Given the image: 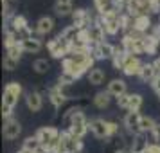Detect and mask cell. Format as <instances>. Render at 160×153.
Instances as JSON below:
<instances>
[{
  "mask_svg": "<svg viewBox=\"0 0 160 153\" xmlns=\"http://www.w3.org/2000/svg\"><path fill=\"white\" fill-rule=\"evenodd\" d=\"M72 20H74V25L79 27V29H88L95 22V20H92V15L87 9H76L72 13Z\"/></svg>",
  "mask_w": 160,
  "mask_h": 153,
  "instance_id": "7c38bea8",
  "label": "cell"
},
{
  "mask_svg": "<svg viewBox=\"0 0 160 153\" xmlns=\"http://www.w3.org/2000/svg\"><path fill=\"white\" fill-rule=\"evenodd\" d=\"M34 135L38 137V140H40V144H42L43 150H47L49 153H54L59 144L61 131L58 128H54V126H42V128H38V131Z\"/></svg>",
  "mask_w": 160,
  "mask_h": 153,
  "instance_id": "277c9868",
  "label": "cell"
},
{
  "mask_svg": "<svg viewBox=\"0 0 160 153\" xmlns=\"http://www.w3.org/2000/svg\"><path fill=\"white\" fill-rule=\"evenodd\" d=\"M153 65H155V69H157V74L160 76V56L155 59V61H153Z\"/></svg>",
  "mask_w": 160,
  "mask_h": 153,
  "instance_id": "b9f144b4",
  "label": "cell"
},
{
  "mask_svg": "<svg viewBox=\"0 0 160 153\" xmlns=\"http://www.w3.org/2000/svg\"><path fill=\"white\" fill-rule=\"evenodd\" d=\"M97 18L102 23L106 34H110V36H115L119 31H122V13H119V11H110V13L97 16Z\"/></svg>",
  "mask_w": 160,
  "mask_h": 153,
  "instance_id": "52a82bcc",
  "label": "cell"
},
{
  "mask_svg": "<svg viewBox=\"0 0 160 153\" xmlns=\"http://www.w3.org/2000/svg\"><path fill=\"white\" fill-rule=\"evenodd\" d=\"M151 87H153V90L157 92V95H160V76H157V79L151 83Z\"/></svg>",
  "mask_w": 160,
  "mask_h": 153,
  "instance_id": "ab89813d",
  "label": "cell"
},
{
  "mask_svg": "<svg viewBox=\"0 0 160 153\" xmlns=\"http://www.w3.org/2000/svg\"><path fill=\"white\" fill-rule=\"evenodd\" d=\"M157 124V121L149 115H142V121H140V128H142V133H151L153 126Z\"/></svg>",
  "mask_w": 160,
  "mask_h": 153,
  "instance_id": "836d02e7",
  "label": "cell"
},
{
  "mask_svg": "<svg viewBox=\"0 0 160 153\" xmlns=\"http://www.w3.org/2000/svg\"><path fill=\"white\" fill-rule=\"evenodd\" d=\"M22 85L18 81H11L4 87V94H2V105L9 106V108L15 110V106L18 105L20 97H22Z\"/></svg>",
  "mask_w": 160,
  "mask_h": 153,
  "instance_id": "ba28073f",
  "label": "cell"
},
{
  "mask_svg": "<svg viewBox=\"0 0 160 153\" xmlns=\"http://www.w3.org/2000/svg\"><path fill=\"white\" fill-rule=\"evenodd\" d=\"M65 123H67L65 130L74 133L78 139H83L88 133V130H90V121L83 114V110H79V108L68 110V114L65 115Z\"/></svg>",
  "mask_w": 160,
  "mask_h": 153,
  "instance_id": "7a4b0ae2",
  "label": "cell"
},
{
  "mask_svg": "<svg viewBox=\"0 0 160 153\" xmlns=\"http://www.w3.org/2000/svg\"><path fill=\"white\" fill-rule=\"evenodd\" d=\"M142 67H144V63L138 59V56L128 54V59H126V63H124V67H122V72L126 74V76H137L138 78Z\"/></svg>",
  "mask_w": 160,
  "mask_h": 153,
  "instance_id": "4fadbf2b",
  "label": "cell"
},
{
  "mask_svg": "<svg viewBox=\"0 0 160 153\" xmlns=\"http://www.w3.org/2000/svg\"><path fill=\"white\" fill-rule=\"evenodd\" d=\"M90 131L94 133L95 139H113L119 135V124L113 121H106L101 117H95L90 121Z\"/></svg>",
  "mask_w": 160,
  "mask_h": 153,
  "instance_id": "3957f363",
  "label": "cell"
},
{
  "mask_svg": "<svg viewBox=\"0 0 160 153\" xmlns=\"http://www.w3.org/2000/svg\"><path fill=\"white\" fill-rule=\"evenodd\" d=\"M144 45H146V54L153 56V54H157V51H158L160 42L153 36L151 33H149V34H146V36H144Z\"/></svg>",
  "mask_w": 160,
  "mask_h": 153,
  "instance_id": "484cf974",
  "label": "cell"
},
{
  "mask_svg": "<svg viewBox=\"0 0 160 153\" xmlns=\"http://www.w3.org/2000/svg\"><path fill=\"white\" fill-rule=\"evenodd\" d=\"M52 29H54V20H52L51 16H42V18L36 22V25H34V33L40 34V36L49 34Z\"/></svg>",
  "mask_w": 160,
  "mask_h": 153,
  "instance_id": "e0dca14e",
  "label": "cell"
},
{
  "mask_svg": "<svg viewBox=\"0 0 160 153\" xmlns=\"http://www.w3.org/2000/svg\"><path fill=\"white\" fill-rule=\"evenodd\" d=\"M148 144H149V142L144 139V133H138V135H135V137H133L131 151H140V153H144L146 148H148Z\"/></svg>",
  "mask_w": 160,
  "mask_h": 153,
  "instance_id": "f1b7e54d",
  "label": "cell"
},
{
  "mask_svg": "<svg viewBox=\"0 0 160 153\" xmlns=\"http://www.w3.org/2000/svg\"><path fill=\"white\" fill-rule=\"evenodd\" d=\"M59 83H65V85H72V83H76V78H74L72 74L61 72V74H59Z\"/></svg>",
  "mask_w": 160,
  "mask_h": 153,
  "instance_id": "8d00e7d4",
  "label": "cell"
},
{
  "mask_svg": "<svg viewBox=\"0 0 160 153\" xmlns=\"http://www.w3.org/2000/svg\"><path fill=\"white\" fill-rule=\"evenodd\" d=\"M16 153H32V151H27V150H23V148H22V150H18Z\"/></svg>",
  "mask_w": 160,
  "mask_h": 153,
  "instance_id": "7bdbcfd3",
  "label": "cell"
},
{
  "mask_svg": "<svg viewBox=\"0 0 160 153\" xmlns=\"http://www.w3.org/2000/svg\"><path fill=\"white\" fill-rule=\"evenodd\" d=\"M13 2H16V0H13Z\"/></svg>",
  "mask_w": 160,
  "mask_h": 153,
  "instance_id": "7dc6e473",
  "label": "cell"
},
{
  "mask_svg": "<svg viewBox=\"0 0 160 153\" xmlns=\"http://www.w3.org/2000/svg\"><path fill=\"white\" fill-rule=\"evenodd\" d=\"M32 69H34V72H38V74H47L51 70V63L43 58H38V59H34Z\"/></svg>",
  "mask_w": 160,
  "mask_h": 153,
  "instance_id": "4dcf8cb0",
  "label": "cell"
},
{
  "mask_svg": "<svg viewBox=\"0 0 160 153\" xmlns=\"http://www.w3.org/2000/svg\"><path fill=\"white\" fill-rule=\"evenodd\" d=\"M126 59H128V52L124 51L122 47H121V49L117 47L115 54H113V58H112V63H113V67H115L117 70H119V69L122 70V67H124V63H126Z\"/></svg>",
  "mask_w": 160,
  "mask_h": 153,
  "instance_id": "83f0119b",
  "label": "cell"
},
{
  "mask_svg": "<svg viewBox=\"0 0 160 153\" xmlns=\"http://www.w3.org/2000/svg\"><path fill=\"white\" fill-rule=\"evenodd\" d=\"M151 34H153V36H155V38H157V40L160 42V23H157V25H153Z\"/></svg>",
  "mask_w": 160,
  "mask_h": 153,
  "instance_id": "60d3db41",
  "label": "cell"
},
{
  "mask_svg": "<svg viewBox=\"0 0 160 153\" xmlns=\"http://www.w3.org/2000/svg\"><path fill=\"white\" fill-rule=\"evenodd\" d=\"M76 153H85V151H83V150H79V151H76Z\"/></svg>",
  "mask_w": 160,
  "mask_h": 153,
  "instance_id": "f6af8a7d",
  "label": "cell"
},
{
  "mask_svg": "<svg viewBox=\"0 0 160 153\" xmlns=\"http://www.w3.org/2000/svg\"><path fill=\"white\" fill-rule=\"evenodd\" d=\"M95 63L92 51H72L65 59H61V72L72 74L76 79H79L83 74H88Z\"/></svg>",
  "mask_w": 160,
  "mask_h": 153,
  "instance_id": "6da1fadb",
  "label": "cell"
},
{
  "mask_svg": "<svg viewBox=\"0 0 160 153\" xmlns=\"http://www.w3.org/2000/svg\"><path fill=\"white\" fill-rule=\"evenodd\" d=\"M115 51H117V47L112 45L110 42H102V43L92 47V54H94L95 59H112Z\"/></svg>",
  "mask_w": 160,
  "mask_h": 153,
  "instance_id": "30bf717a",
  "label": "cell"
},
{
  "mask_svg": "<svg viewBox=\"0 0 160 153\" xmlns=\"http://www.w3.org/2000/svg\"><path fill=\"white\" fill-rule=\"evenodd\" d=\"M8 25H11L15 31H22V29H25V27H29L27 18H25V16H22V15H15L11 20H9Z\"/></svg>",
  "mask_w": 160,
  "mask_h": 153,
  "instance_id": "f546056e",
  "label": "cell"
},
{
  "mask_svg": "<svg viewBox=\"0 0 160 153\" xmlns=\"http://www.w3.org/2000/svg\"><path fill=\"white\" fill-rule=\"evenodd\" d=\"M110 103H112V95L108 94V90H102V92H97L94 95V105L95 108L99 110H104L110 106Z\"/></svg>",
  "mask_w": 160,
  "mask_h": 153,
  "instance_id": "7402d4cb",
  "label": "cell"
},
{
  "mask_svg": "<svg viewBox=\"0 0 160 153\" xmlns=\"http://www.w3.org/2000/svg\"><path fill=\"white\" fill-rule=\"evenodd\" d=\"M140 121H142V114L140 112H126V115L122 119V124H124V128H126L128 133L138 135V133H142Z\"/></svg>",
  "mask_w": 160,
  "mask_h": 153,
  "instance_id": "9c48e42d",
  "label": "cell"
},
{
  "mask_svg": "<svg viewBox=\"0 0 160 153\" xmlns=\"http://www.w3.org/2000/svg\"><path fill=\"white\" fill-rule=\"evenodd\" d=\"M54 13L58 16H72L74 13V0H56L54 4Z\"/></svg>",
  "mask_w": 160,
  "mask_h": 153,
  "instance_id": "ac0fdd59",
  "label": "cell"
},
{
  "mask_svg": "<svg viewBox=\"0 0 160 153\" xmlns=\"http://www.w3.org/2000/svg\"><path fill=\"white\" fill-rule=\"evenodd\" d=\"M144 153H160V144L158 142H149Z\"/></svg>",
  "mask_w": 160,
  "mask_h": 153,
  "instance_id": "f35d334b",
  "label": "cell"
},
{
  "mask_svg": "<svg viewBox=\"0 0 160 153\" xmlns=\"http://www.w3.org/2000/svg\"><path fill=\"white\" fill-rule=\"evenodd\" d=\"M88 34H90V43H92V47L102 43V42H106V40H104L106 31H104V27H102V23L99 22V18L88 27Z\"/></svg>",
  "mask_w": 160,
  "mask_h": 153,
  "instance_id": "8fae6325",
  "label": "cell"
},
{
  "mask_svg": "<svg viewBox=\"0 0 160 153\" xmlns=\"http://www.w3.org/2000/svg\"><path fill=\"white\" fill-rule=\"evenodd\" d=\"M87 78H88V83H90V85L99 87V85H102V83H104V79H106V74H104V70H101V69H92V70L87 74Z\"/></svg>",
  "mask_w": 160,
  "mask_h": 153,
  "instance_id": "603a6c76",
  "label": "cell"
},
{
  "mask_svg": "<svg viewBox=\"0 0 160 153\" xmlns=\"http://www.w3.org/2000/svg\"><path fill=\"white\" fill-rule=\"evenodd\" d=\"M130 97H131V94L121 95V97L117 99V106H119V108H122V110H128V105H130Z\"/></svg>",
  "mask_w": 160,
  "mask_h": 153,
  "instance_id": "d590c367",
  "label": "cell"
},
{
  "mask_svg": "<svg viewBox=\"0 0 160 153\" xmlns=\"http://www.w3.org/2000/svg\"><path fill=\"white\" fill-rule=\"evenodd\" d=\"M49 101L52 103V106H54V108H61V106H63V103H65L67 99L63 97V94L58 90V87L54 85V87L49 90Z\"/></svg>",
  "mask_w": 160,
  "mask_h": 153,
  "instance_id": "d4e9b609",
  "label": "cell"
},
{
  "mask_svg": "<svg viewBox=\"0 0 160 153\" xmlns=\"http://www.w3.org/2000/svg\"><path fill=\"white\" fill-rule=\"evenodd\" d=\"M47 51H49V54L52 58L65 59L70 54V51H72V45H70V42H67L61 34H58L56 38H52V40L47 42Z\"/></svg>",
  "mask_w": 160,
  "mask_h": 153,
  "instance_id": "8992f818",
  "label": "cell"
},
{
  "mask_svg": "<svg viewBox=\"0 0 160 153\" xmlns=\"http://www.w3.org/2000/svg\"><path fill=\"white\" fill-rule=\"evenodd\" d=\"M94 6H95V11L99 13V16L106 15L110 11H117L113 0H94Z\"/></svg>",
  "mask_w": 160,
  "mask_h": 153,
  "instance_id": "cb8c5ba5",
  "label": "cell"
},
{
  "mask_svg": "<svg viewBox=\"0 0 160 153\" xmlns=\"http://www.w3.org/2000/svg\"><path fill=\"white\" fill-rule=\"evenodd\" d=\"M157 69H155V65L153 63H144V67H142V70H140V74H138V79L142 81V83H153V81L157 79Z\"/></svg>",
  "mask_w": 160,
  "mask_h": 153,
  "instance_id": "ffe728a7",
  "label": "cell"
},
{
  "mask_svg": "<svg viewBox=\"0 0 160 153\" xmlns=\"http://www.w3.org/2000/svg\"><path fill=\"white\" fill-rule=\"evenodd\" d=\"M23 150H27V151H32V153H40L42 151V144H40V140H38L36 135H31V137H27L25 140H23L22 144Z\"/></svg>",
  "mask_w": 160,
  "mask_h": 153,
  "instance_id": "4316f807",
  "label": "cell"
},
{
  "mask_svg": "<svg viewBox=\"0 0 160 153\" xmlns=\"http://www.w3.org/2000/svg\"><path fill=\"white\" fill-rule=\"evenodd\" d=\"M144 36H146V34H138V33H133V34H124L122 40H121V47H122L128 54H133V56L146 54Z\"/></svg>",
  "mask_w": 160,
  "mask_h": 153,
  "instance_id": "5b68a950",
  "label": "cell"
},
{
  "mask_svg": "<svg viewBox=\"0 0 160 153\" xmlns=\"http://www.w3.org/2000/svg\"><path fill=\"white\" fill-rule=\"evenodd\" d=\"M108 94L112 95V97H115V99H119L121 95L128 94V87H126V81L121 79V78H115V79H112L108 83Z\"/></svg>",
  "mask_w": 160,
  "mask_h": 153,
  "instance_id": "2e32d148",
  "label": "cell"
},
{
  "mask_svg": "<svg viewBox=\"0 0 160 153\" xmlns=\"http://www.w3.org/2000/svg\"><path fill=\"white\" fill-rule=\"evenodd\" d=\"M151 18L149 15H142V16H137L135 18V33L138 34H149L151 31Z\"/></svg>",
  "mask_w": 160,
  "mask_h": 153,
  "instance_id": "d6986e66",
  "label": "cell"
},
{
  "mask_svg": "<svg viewBox=\"0 0 160 153\" xmlns=\"http://www.w3.org/2000/svg\"><path fill=\"white\" fill-rule=\"evenodd\" d=\"M130 153H140V151H130Z\"/></svg>",
  "mask_w": 160,
  "mask_h": 153,
  "instance_id": "bcb514c9",
  "label": "cell"
},
{
  "mask_svg": "<svg viewBox=\"0 0 160 153\" xmlns=\"http://www.w3.org/2000/svg\"><path fill=\"white\" fill-rule=\"evenodd\" d=\"M42 47H43L42 40L36 38V36L27 38V40H23V42H22L23 52H29V54H36V52H40V51H42Z\"/></svg>",
  "mask_w": 160,
  "mask_h": 153,
  "instance_id": "44dd1931",
  "label": "cell"
},
{
  "mask_svg": "<svg viewBox=\"0 0 160 153\" xmlns=\"http://www.w3.org/2000/svg\"><path fill=\"white\" fill-rule=\"evenodd\" d=\"M20 131H22V126H20V123L16 121L15 117L4 121V137L8 139V140L16 139L18 135H20Z\"/></svg>",
  "mask_w": 160,
  "mask_h": 153,
  "instance_id": "9a60e30c",
  "label": "cell"
},
{
  "mask_svg": "<svg viewBox=\"0 0 160 153\" xmlns=\"http://www.w3.org/2000/svg\"><path fill=\"white\" fill-rule=\"evenodd\" d=\"M22 54H23L22 43H15V45H9V47H6V56H9V58H15V59H18V61H20Z\"/></svg>",
  "mask_w": 160,
  "mask_h": 153,
  "instance_id": "1f68e13d",
  "label": "cell"
},
{
  "mask_svg": "<svg viewBox=\"0 0 160 153\" xmlns=\"http://www.w3.org/2000/svg\"><path fill=\"white\" fill-rule=\"evenodd\" d=\"M142 95L140 94H131L130 97V105H128V112H140L142 108Z\"/></svg>",
  "mask_w": 160,
  "mask_h": 153,
  "instance_id": "d6a6232c",
  "label": "cell"
},
{
  "mask_svg": "<svg viewBox=\"0 0 160 153\" xmlns=\"http://www.w3.org/2000/svg\"><path fill=\"white\" fill-rule=\"evenodd\" d=\"M115 153H130V150H121V151H115Z\"/></svg>",
  "mask_w": 160,
  "mask_h": 153,
  "instance_id": "ee69618b",
  "label": "cell"
},
{
  "mask_svg": "<svg viewBox=\"0 0 160 153\" xmlns=\"http://www.w3.org/2000/svg\"><path fill=\"white\" fill-rule=\"evenodd\" d=\"M18 59L15 58H9V56H4V69L6 70H9V72H13V70H16L18 69Z\"/></svg>",
  "mask_w": 160,
  "mask_h": 153,
  "instance_id": "e575fe53",
  "label": "cell"
},
{
  "mask_svg": "<svg viewBox=\"0 0 160 153\" xmlns=\"http://www.w3.org/2000/svg\"><path fill=\"white\" fill-rule=\"evenodd\" d=\"M25 105L31 112H40L43 108V95L38 90H31V92L25 94Z\"/></svg>",
  "mask_w": 160,
  "mask_h": 153,
  "instance_id": "5bb4252c",
  "label": "cell"
},
{
  "mask_svg": "<svg viewBox=\"0 0 160 153\" xmlns=\"http://www.w3.org/2000/svg\"><path fill=\"white\" fill-rule=\"evenodd\" d=\"M151 137H153V142H158V144H160V121H157V124L153 126Z\"/></svg>",
  "mask_w": 160,
  "mask_h": 153,
  "instance_id": "74e56055",
  "label": "cell"
}]
</instances>
